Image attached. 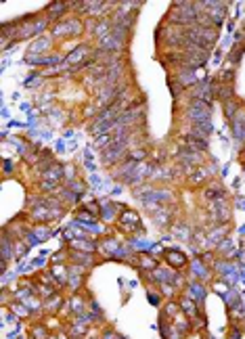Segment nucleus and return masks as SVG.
Masks as SVG:
<instances>
[{"instance_id":"1","label":"nucleus","mask_w":245,"mask_h":339,"mask_svg":"<svg viewBox=\"0 0 245 339\" xmlns=\"http://www.w3.org/2000/svg\"><path fill=\"white\" fill-rule=\"evenodd\" d=\"M117 228L126 235H136V233H143V226H140V220L138 214L132 209H122L120 211V218H117Z\"/></svg>"},{"instance_id":"2","label":"nucleus","mask_w":245,"mask_h":339,"mask_svg":"<svg viewBox=\"0 0 245 339\" xmlns=\"http://www.w3.org/2000/svg\"><path fill=\"white\" fill-rule=\"evenodd\" d=\"M163 258H165V264H168L172 270H183V268H187V264H189V258L178 249H168L163 254Z\"/></svg>"}]
</instances>
